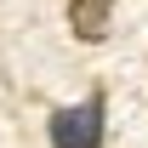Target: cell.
Masks as SVG:
<instances>
[{"label": "cell", "mask_w": 148, "mask_h": 148, "mask_svg": "<svg viewBox=\"0 0 148 148\" xmlns=\"http://www.w3.org/2000/svg\"><path fill=\"white\" fill-rule=\"evenodd\" d=\"M108 23H114V0H69V29H74V40L97 46V40H108Z\"/></svg>", "instance_id": "2"}, {"label": "cell", "mask_w": 148, "mask_h": 148, "mask_svg": "<svg viewBox=\"0 0 148 148\" xmlns=\"http://www.w3.org/2000/svg\"><path fill=\"white\" fill-rule=\"evenodd\" d=\"M46 137H51V148H103V137H108V97L91 91L80 103H69V108H57L46 120Z\"/></svg>", "instance_id": "1"}]
</instances>
